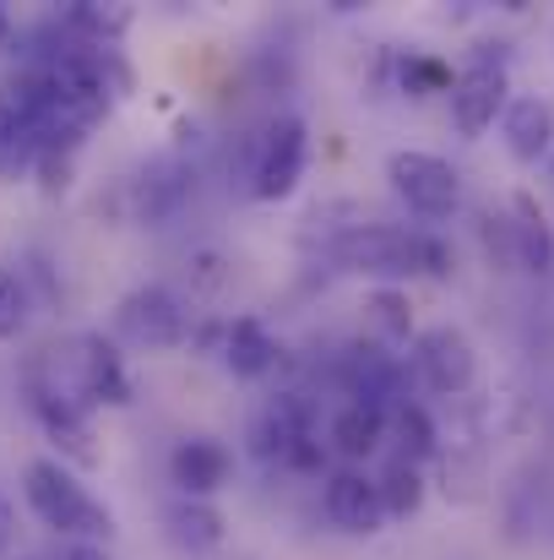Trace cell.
<instances>
[{"label":"cell","mask_w":554,"mask_h":560,"mask_svg":"<svg viewBox=\"0 0 554 560\" xmlns=\"http://www.w3.org/2000/svg\"><path fill=\"white\" fill-rule=\"evenodd\" d=\"M22 495H27L33 517H38L49 534L71 539V545H98V539L115 534L109 506H98V501L87 495V485H82L66 463H55V457L27 463V474H22Z\"/></svg>","instance_id":"1"},{"label":"cell","mask_w":554,"mask_h":560,"mask_svg":"<svg viewBox=\"0 0 554 560\" xmlns=\"http://www.w3.org/2000/svg\"><path fill=\"white\" fill-rule=\"evenodd\" d=\"M338 267L375 278L380 289H397L402 278L424 272V234L419 229H397V223H349L332 245Z\"/></svg>","instance_id":"2"},{"label":"cell","mask_w":554,"mask_h":560,"mask_svg":"<svg viewBox=\"0 0 554 560\" xmlns=\"http://www.w3.org/2000/svg\"><path fill=\"white\" fill-rule=\"evenodd\" d=\"M27 402H33L44 435L60 446V457H71V463H82V468H93V463L104 457V452H98V435H93V424H87V402L71 397L60 381H44L38 371H27Z\"/></svg>","instance_id":"3"},{"label":"cell","mask_w":554,"mask_h":560,"mask_svg":"<svg viewBox=\"0 0 554 560\" xmlns=\"http://www.w3.org/2000/svg\"><path fill=\"white\" fill-rule=\"evenodd\" d=\"M115 327L137 349H175V343L190 338V311L169 283H142L115 305Z\"/></svg>","instance_id":"4"},{"label":"cell","mask_w":554,"mask_h":560,"mask_svg":"<svg viewBox=\"0 0 554 560\" xmlns=\"http://www.w3.org/2000/svg\"><path fill=\"white\" fill-rule=\"evenodd\" d=\"M386 180H391V190H397L413 212H424V218H451L457 201H462L457 170H451L446 159H435V153H419V148L391 153V159H386Z\"/></svg>","instance_id":"5"},{"label":"cell","mask_w":554,"mask_h":560,"mask_svg":"<svg viewBox=\"0 0 554 560\" xmlns=\"http://www.w3.org/2000/svg\"><path fill=\"white\" fill-rule=\"evenodd\" d=\"M305 164H310V131L299 115H278L256 148V170H250V190L261 201H283L288 190L305 180Z\"/></svg>","instance_id":"6"},{"label":"cell","mask_w":554,"mask_h":560,"mask_svg":"<svg viewBox=\"0 0 554 560\" xmlns=\"http://www.w3.org/2000/svg\"><path fill=\"white\" fill-rule=\"evenodd\" d=\"M419 375L440 392V397H468L473 392V375H479V354L468 343L462 327H429L419 338Z\"/></svg>","instance_id":"7"},{"label":"cell","mask_w":554,"mask_h":560,"mask_svg":"<svg viewBox=\"0 0 554 560\" xmlns=\"http://www.w3.org/2000/svg\"><path fill=\"white\" fill-rule=\"evenodd\" d=\"M321 512H327V523H332V528H343V534H354V539H369V534H380V528H386L380 490H375V479L359 474V468H343V474H332V479H327Z\"/></svg>","instance_id":"8"},{"label":"cell","mask_w":554,"mask_h":560,"mask_svg":"<svg viewBox=\"0 0 554 560\" xmlns=\"http://www.w3.org/2000/svg\"><path fill=\"white\" fill-rule=\"evenodd\" d=\"M305 435H316V413L299 392L267 397V408L250 419V452L267 457V463H283L294 452V441H305Z\"/></svg>","instance_id":"9"},{"label":"cell","mask_w":554,"mask_h":560,"mask_svg":"<svg viewBox=\"0 0 554 560\" xmlns=\"http://www.w3.org/2000/svg\"><path fill=\"white\" fill-rule=\"evenodd\" d=\"M506 71L500 66H468L457 82H451V120L462 137H484L495 126V115L506 109Z\"/></svg>","instance_id":"10"},{"label":"cell","mask_w":554,"mask_h":560,"mask_svg":"<svg viewBox=\"0 0 554 560\" xmlns=\"http://www.w3.org/2000/svg\"><path fill=\"white\" fill-rule=\"evenodd\" d=\"M76 392H82V402H109V408H126L131 402L126 360H120V349L104 332H87L76 343Z\"/></svg>","instance_id":"11"},{"label":"cell","mask_w":554,"mask_h":560,"mask_svg":"<svg viewBox=\"0 0 554 560\" xmlns=\"http://www.w3.org/2000/svg\"><path fill=\"white\" fill-rule=\"evenodd\" d=\"M500 137H506V153L517 164H539L554 142V104L544 93H517L506 98L500 109Z\"/></svg>","instance_id":"12"},{"label":"cell","mask_w":554,"mask_h":560,"mask_svg":"<svg viewBox=\"0 0 554 560\" xmlns=\"http://www.w3.org/2000/svg\"><path fill=\"white\" fill-rule=\"evenodd\" d=\"M169 474H175L180 495L207 501V495H217V490L228 485L234 457H228V446L212 441V435H185L180 446H175V457H169Z\"/></svg>","instance_id":"13"},{"label":"cell","mask_w":554,"mask_h":560,"mask_svg":"<svg viewBox=\"0 0 554 560\" xmlns=\"http://www.w3.org/2000/svg\"><path fill=\"white\" fill-rule=\"evenodd\" d=\"M190 170L175 164V159H158V164H148L142 170V180H131V201H137V218L148 223V229H164L175 212L185 207V196H190Z\"/></svg>","instance_id":"14"},{"label":"cell","mask_w":554,"mask_h":560,"mask_svg":"<svg viewBox=\"0 0 554 560\" xmlns=\"http://www.w3.org/2000/svg\"><path fill=\"white\" fill-rule=\"evenodd\" d=\"M386 419H391V408L365 402V397H349V402L332 413L327 441H332L349 463H365L369 452H380V441H386Z\"/></svg>","instance_id":"15"},{"label":"cell","mask_w":554,"mask_h":560,"mask_svg":"<svg viewBox=\"0 0 554 560\" xmlns=\"http://www.w3.org/2000/svg\"><path fill=\"white\" fill-rule=\"evenodd\" d=\"M223 365L234 375H245V381H256V375H267L278 365V338L256 322V316H239V322H223Z\"/></svg>","instance_id":"16"},{"label":"cell","mask_w":554,"mask_h":560,"mask_svg":"<svg viewBox=\"0 0 554 560\" xmlns=\"http://www.w3.org/2000/svg\"><path fill=\"white\" fill-rule=\"evenodd\" d=\"M511 229H517V261L528 272H554V229L528 190L511 196Z\"/></svg>","instance_id":"17"},{"label":"cell","mask_w":554,"mask_h":560,"mask_svg":"<svg viewBox=\"0 0 554 560\" xmlns=\"http://www.w3.org/2000/svg\"><path fill=\"white\" fill-rule=\"evenodd\" d=\"M164 523H169V539L180 545V550H190V556H201V550H217L223 545V512L212 506V501H175L169 512H164Z\"/></svg>","instance_id":"18"},{"label":"cell","mask_w":554,"mask_h":560,"mask_svg":"<svg viewBox=\"0 0 554 560\" xmlns=\"http://www.w3.org/2000/svg\"><path fill=\"white\" fill-rule=\"evenodd\" d=\"M386 435H397V457H408V463L440 457V430H435L424 402H397L391 419H386Z\"/></svg>","instance_id":"19"},{"label":"cell","mask_w":554,"mask_h":560,"mask_svg":"<svg viewBox=\"0 0 554 560\" xmlns=\"http://www.w3.org/2000/svg\"><path fill=\"white\" fill-rule=\"evenodd\" d=\"M375 490H380L386 523H391V517H413V512L424 506V468H419V463H408V457H391V463L380 468Z\"/></svg>","instance_id":"20"},{"label":"cell","mask_w":554,"mask_h":560,"mask_svg":"<svg viewBox=\"0 0 554 560\" xmlns=\"http://www.w3.org/2000/svg\"><path fill=\"white\" fill-rule=\"evenodd\" d=\"M66 27L76 38H87L93 49H109L126 27H131V5H98V0H76L66 5Z\"/></svg>","instance_id":"21"},{"label":"cell","mask_w":554,"mask_h":560,"mask_svg":"<svg viewBox=\"0 0 554 560\" xmlns=\"http://www.w3.org/2000/svg\"><path fill=\"white\" fill-rule=\"evenodd\" d=\"M365 322L386 338V343H408V332H413V305H408L402 289H369Z\"/></svg>","instance_id":"22"},{"label":"cell","mask_w":554,"mask_h":560,"mask_svg":"<svg viewBox=\"0 0 554 560\" xmlns=\"http://www.w3.org/2000/svg\"><path fill=\"white\" fill-rule=\"evenodd\" d=\"M397 77H402V93H413V98H429V93H451V66L446 60H435V55H408L402 66H397Z\"/></svg>","instance_id":"23"},{"label":"cell","mask_w":554,"mask_h":560,"mask_svg":"<svg viewBox=\"0 0 554 560\" xmlns=\"http://www.w3.org/2000/svg\"><path fill=\"white\" fill-rule=\"evenodd\" d=\"M479 240H484V250H490L495 267H522V261H517V229H511V212H484Z\"/></svg>","instance_id":"24"},{"label":"cell","mask_w":554,"mask_h":560,"mask_svg":"<svg viewBox=\"0 0 554 560\" xmlns=\"http://www.w3.org/2000/svg\"><path fill=\"white\" fill-rule=\"evenodd\" d=\"M185 267H190V289H196V294H207V300H212V294H223V289H228V278H234V267H228V256H223V250H190V261H185Z\"/></svg>","instance_id":"25"},{"label":"cell","mask_w":554,"mask_h":560,"mask_svg":"<svg viewBox=\"0 0 554 560\" xmlns=\"http://www.w3.org/2000/svg\"><path fill=\"white\" fill-rule=\"evenodd\" d=\"M27 327V289L11 267H0V343Z\"/></svg>","instance_id":"26"},{"label":"cell","mask_w":554,"mask_h":560,"mask_svg":"<svg viewBox=\"0 0 554 560\" xmlns=\"http://www.w3.org/2000/svg\"><path fill=\"white\" fill-rule=\"evenodd\" d=\"M33 164H38L44 196H66V190H71V153H38Z\"/></svg>","instance_id":"27"},{"label":"cell","mask_w":554,"mask_h":560,"mask_svg":"<svg viewBox=\"0 0 554 560\" xmlns=\"http://www.w3.org/2000/svg\"><path fill=\"white\" fill-rule=\"evenodd\" d=\"M11 545H16V512H11V501L0 490V560L11 556Z\"/></svg>","instance_id":"28"},{"label":"cell","mask_w":554,"mask_h":560,"mask_svg":"<svg viewBox=\"0 0 554 560\" xmlns=\"http://www.w3.org/2000/svg\"><path fill=\"white\" fill-rule=\"evenodd\" d=\"M55 560H109V556H104L98 545H66V550H60Z\"/></svg>","instance_id":"29"},{"label":"cell","mask_w":554,"mask_h":560,"mask_svg":"<svg viewBox=\"0 0 554 560\" xmlns=\"http://www.w3.org/2000/svg\"><path fill=\"white\" fill-rule=\"evenodd\" d=\"M33 560H44V556H33Z\"/></svg>","instance_id":"30"}]
</instances>
